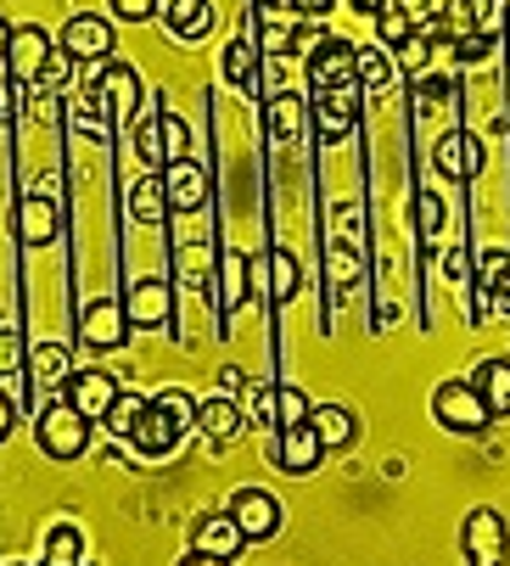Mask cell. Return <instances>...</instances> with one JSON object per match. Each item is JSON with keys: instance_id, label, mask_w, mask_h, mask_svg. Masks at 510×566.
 Masks as SVG:
<instances>
[{"instance_id": "6da1fadb", "label": "cell", "mask_w": 510, "mask_h": 566, "mask_svg": "<svg viewBox=\"0 0 510 566\" xmlns=\"http://www.w3.org/2000/svg\"><path fill=\"white\" fill-rule=\"evenodd\" d=\"M191 421H197V398L180 392V387H163L157 398H146V410H140L129 443H135L146 460H163V454H175V443L186 438Z\"/></svg>"}, {"instance_id": "7a4b0ae2", "label": "cell", "mask_w": 510, "mask_h": 566, "mask_svg": "<svg viewBox=\"0 0 510 566\" xmlns=\"http://www.w3.org/2000/svg\"><path fill=\"white\" fill-rule=\"evenodd\" d=\"M252 29H259V40H252V45H259L264 56H281V51H314V45L325 40L309 18H298V12L287 7V0H281V7H275V0H252Z\"/></svg>"}, {"instance_id": "3957f363", "label": "cell", "mask_w": 510, "mask_h": 566, "mask_svg": "<svg viewBox=\"0 0 510 566\" xmlns=\"http://www.w3.org/2000/svg\"><path fill=\"white\" fill-rule=\"evenodd\" d=\"M34 438L51 460H79L84 449H91V421H84L67 398H51L40 410V421H34Z\"/></svg>"}, {"instance_id": "277c9868", "label": "cell", "mask_w": 510, "mask_h": 566, "mask_svg": "<svg viewBox=\"0 0 510 566\" xmlns=\"http://www.w3.org/2000/svg\"><path fill=\"white\" fill-rule=\"evenodd\" d=\"M309 124L325 146H343L354 129H360V85H331V91H314V107H309Z\"/></svg>"}, {"instance_id": "5b68a950", "label": "cell", "mask_w": 510, "mask_h": 566, "mask_svg": "<svg viewBox=\"0 0 510 566\" xmlns=\"http://www.w3.org/2000/svg\"><path fill=\"white\" fill-rule=\"evenodd\" d=\"M433 416H438V427H449V432H460V438H471V432H488V403H482V392L471 387V381H444L438 392H433Z\"/></svg>"}, {"instance_id": "8992f818", "label": "cell", "mask_w": 510, "mask_h": 566, "mask_svg": "<svg viewBox=\"0 0 510 566\" xmlns=\"http://www.w3.org/2000/svg\"><path fill=\"white\" fill-rule=\"evenodd\" d=\"M129 332H135V326H129V314H124V303H113V297H96L91 308L79 314V343L91 348V354H113V348H124Z\"/></svg>"}, {"instance_id": "52a82bcc", "label": "cell", "mask_w": 510, "mask_h": 566, "mask_svg": "<svg viewBox=\"0 0 510 566\" xmlns=\"http://www.w3.org/2000/svg\"><path fill=\"white\" fill-rule=\"evenodd\" d=\"M202 297H208V303L230 319V314L252 297V259H247V253H236V248H225V253H219V264H214V281H208V292H202Z\"/></svg>"}, {"instance_id": "ba28073f", "label": "cell", "mask_w": 510, "mask_h": 566, "mask_svg": "<svg viewBox=\"0 0 510 566\" xmlns=\"http://www.w3.org/2000/svg\"><path fill=\"white\" fill-rule=\"evenodd\" d=\"M230 522L241 527L247 544H264V538L281 533V505H275V494H264V489H236V494H230Z\"/></svg>"}, {"instance_id": "9c48e42d", "label": "cell", "mask_w": 510, "mask_h": 566, "mask_svg": "<svg viewBox=\"0 0 510 566\" xmlns=\"http://www.w3.org/2000/svg\"><path fill=\"white\" fill-rule=\"evenodd\" d=\"M56 51V40L40 29V23H23L12 29V45H7V78L12 85H40V73H45V56Z\"/></svg>"}, {"instance_id": "30bf717a", "label": "cell", "mask_w": 510, "mask_h": 566, "mask_svg": "<svg viewBox=\"0 0 510 566\" xmlns=\"http://www.w3.org/2000/svg\"><path fill=\"white\" fill-rule=\"evenodd\" d=\"M354 45L348 40H320L314 51H309V62H303V78H309V91H331V85H360L354 78Z\"/></svg>"}, {"instance_id": "8fae6325", "label": "cell", "mask_w": 510, "mask_h": 566, "mask_svg": "<svg viewBox=\"0 0 510 566\" xmlns=\"http://www.w3.org/2000/svg\"><path fill=\"white\" fill-rule=\"evenodd\" d=\"M460 544H466V560H471V566H504V555H510L504 522H499V511H488V505L466 516Z\"/></svg>"}, {"instance_id": "7c38bea8", "label": "cell", "mask_w": 510, "mask_h": 566, "mask_svg": "<svg viewBox=\"0 0 510 566\" xmlns=\"http://www.w3.org/2000/svg\"><path fill=\"white\" fill-rule=\"evenodd\" d=\"M56 45H62L73 62H107V56H113V23L96 18V12H79V18L62 23Z\"/></svg>"}, {"instance_id": "4fadbf2b", "label": "cell", "mask_w": 510, "mask_h": 566, "mask_svg": "<svg viewBox=\"0 0 510 566\" xmlns=\"http://www.w3.org/2000/svg\"><path fill=\"white\" fill-rule=\"evenodd\" d=\"M163 197H168V213H202L214 186L202 175V164H191V157H175V164L163 169Z\"/></svg>"}, {"instance_id": "5bb4252c", "label": "cell", "mask_w": 510, "mask_h": 566, "mask_svg": "<svg viewBox=\"0 0 510 566\" xmlns=\"http://www.w3.org/2000/svg\"><path fill=\"white\" fill-rule=\"evenodd\" d=\"M124 314H129V326H140V332L168 326V314H175V286H168L163 275H140L129 286V297H124Z\"/></svg>"}, {"instance_id": "9a60e30c", "label": "cell", "mask_w": 510, "mask_h": 566, "mask_svg": "<svg viewBox=\"0 0 510 566\" xmlns=\"http://www.w3.org/2000/svg\"><path fill=\"white\" fill-rule=\"evenodd\" d=\"M118 392H124V387H118L107 370H73V376L62 381V398L73 403L84 421H102L113 403H118Z\"/></svg>"}, {"instance_id": "2e32d148", "label": "cell", "mask_w": 510, "mask_h": 566, "mask_svg": "<svg viewBox=\"0 0 510 566\" xmlns=\"http://www.w3.org/2000/svg\"><path fill=\"white\" fill-rule=\"evenodd\" d=\"M270 460H275L287 476H309V471L325 460V449H320L314 427L303 421V427H287V432H275V443H270Z\"/></svg>"}, {"instance_id": "e0dca14e", "label": "cell", "mask_w": 510, "mask_h": 566, "mask_svg": "<svg viewBox=\"0 0 510 566\" xmlns=\"http://www.w3.org/2000/svg\"><path fill=\"white\" fill-rule=\"evenodd\" d=\"M433 164H438L444 180H471V175L482 169V140H477L471 129H449V135H438V146H433Z\"/></svg>"}, {"instance_id": "ac0fdd59", "label": "cell", "mask_w": 510, "mask_h": 566, "mask_svg": "<svg viewBox=\"0 0 510 566\" xmlns=\"http://www.w3.org/2000/svg\"><path fill=\"white\" fill-rule=\"evenodd\" d=\"M477 319H488L493 308H504L510 314V253H482V264H477Z\"/></svg>"}, {"instance_id": "d6986e66", "label": "cell", "mask_w": 510, "mask_h": 566, "mask_svg": "<svg viewBox=\"0 0 510 566\" xmlns=\"http://www.w3.org/2000/svg\"><path fill=\"white\" fill-rule=\"evenodd\" d=\"M56 230H62V208H56V197L34 191V197L18 202V235L29 241V248H51Z\"/></svg>"}, {"instance_id": "ffe728a7", "label": "cell", "mask_w": 510, "mask_h": 566, "mask_svg": "<svg viewBox=\"0 0 510 566\" xmlns=\"http://www.w3.org/2000/svg\"><path fill=\"white\" fill-rule=\"evenodd\" d=\"M157 18L168 34L180 40H202L214 29V0H157Z\"/></svg>"}, {"instance_id": "44dd1931", "label": "cell", "mask_w": 510, "mask_h": 566, "mask_svg": "<svg viewBox=\"0 0 510 566\" xmlns=\"http://www.w3.org/2000/svg\"><path fill=\"white\" fill-rule=\"evenodd\" d=\"M73 376V354L62 348V343H40L34 354H29V410H34V392H51V387H62Z\"/></svg>"}, {"instance_id": "7402d4cb", "label": "cell", "mask_w": 510, "mask_h": 566, "mask_svg": "<svg viewBox=\"0 0 510 566\" xmlns=\"http://www.w3.org/2000/svg\"><path fill=\"white\" fill-rule=\"evenodd\" d=\"M241 421H247V416H241V403H236L230 392H214V398L197 403V427H202L208 443H230V438L241 432Z\"/></svg>"}, {"instance_id": "603a6c76", "label": "cell", "mask_w": 510, "mask_h": 566, "mask_svg": "<svg viewBox=\"0 0 510 566\" xmlns=\"http://www.w3.org/2000/svg\"><path fill=\"white\" fill-rule=\"evenodd\" d=\"M102 107H107V124H129V113H135V102H140V78H135V67H107V78H102Z\"/></svg>"}, {"instance_id": "cb8c5ba5", "label": "cell", "mask_w": 510, "mask_h": 566, "mask_svg": "<svg viewBox=\"0 0 510 566\" xmlns=\"http://www.w3.org/2000/svg\"><path fill=\"white\" fill-rule=\"evenodd\" d=\"M191 549H202V555H219V560H236L241 549H247V538H241V527L230 522V511L225 516H202L197 522V538H191Z\"/></svg>"}, {"instance_id": "d4e9b609", "label": "cell", "mask_w": 510, "mask_h": 566, "mask_svg": "<svg viewBox=\"0 0 510 566\" xmlns=\"http://www.w3.org/2000/svg\"><path fill=\"white\" fill-rule=\"evenodd\" d=\"M309 427H314V438H320V449L331 454V449H348L354 443V416H348V403H314L309 410Z\"/></svg>"}, {"instance_id": "484cf974", "label": "cell", "mask_w": 510, "mask_h": 566, "mask_svg": "<svg viewBox=\"0 0 510 566\" xmlns=\"http://www.w3.org/2000/svg\"><path fill=\"white\" fill-rule=\"evenodd\" d=\"M264 281H270V303L287 308V303L303 292V264H298V253L270 248V259H264Z\"/></svg>"}, {"instance_id": "4316f807", "label": "cell", "mask_w": 510, "mask_h": 566, "mask_svg": "<svg viewBox=\"0 0 510 566\" xmlns=\"http://www.w3.org/2000/svg\"><path fill=\"white\" fill-rule=\"evenodd\" d=\"M259 67H264V51L252 40H230L225 56H219V73L230 78L236 91H259Z\"/></svg>"}, {"instance_id": "83f0119b", "label": "cell", "mask_w": 510, "mask_h": 566, "mask_svg": "<svg viewBox=\"0 0 510 566\" xmlns=\"http://www.w3.org/2000/svg\"><path fill=\"white\" fill-rule=\"evenodd\" d=\"M264 124H270V135H275V140H298V135H303V124H309V107H303V96H292V91H275V96L264 102Z\"/></svg>"}, {"instance_id": "f1b7e54d", "label": "cell", "mask_w": 510, "mask_h": 566, "mask_svg": "<svg viewBox=\"0 0 510 566\" xmlns=\"http://www.w3.org/2000/svg\"><path fill=\"white\" fill-rule=\"evenodd\" d=\"M129 219H135V224H163V219H168V197H163V169H157V175L146 169V175H140V180L129 186Z\"/></svg>"}, {"instance_id": "f546056e", "label": "cell", "mask_w": 510, "mask_h": 566, "mask_svg": "<svg viewBox=\"0 0 510 566\" xmlns=\"http://www.w3.org/2000/svg\"><path fill=\"white\" fill-rule=\"evenodd\" d=\"M471 387L482 392L488 416H510V359H482L477 376H471Z\"/></svg>"}, {"instance_id": "4dcf8cb0", "label": "cell", "mask_w": 510, "mask_h": 566, "mask_svg": "<svg viewBox=\"0 0 510 566\" xmlns=\"http://www.w3.org/2000/svg\"><path fill=\"white\" fill-rule=\"evenodd\" d=\"M214 264H219V253L208 248V241H180V248H175V281H186V286H202L208 292Z\"/></svg>"}, {"instance_id": "1f68e13d", "label": "cell", "mask_w": 510, "mask_h": 566, "mask_svg": "<svg viewBox=\"0 0 510 566\" xmlns=\"http://www.w3.org/2000/svg\"><path fill=\"white\" fill-rule=\"evenodd\" d=\"M40 566H84V533H79L73 522H56V527L45 533Z\"/></svg>"}, {"instance_id": "d6a6232c", "label": "cell", "mask_w": 510, "mask_h": 566, "mask_svg": "<svg viewBox=\"0 0 510 566\" xmlns=\"http://www.w3.org/2000/svg\"><path fill=\"white\" fill-rule=\"evenodd\" d=\"M275 392H281L275 381H247L241 398H236V403H241V416H247V421H259L264 432H275Z\"/></svg>"}, {"instance_id": "836d02e7", "label": "cell", "mask_w": 510, "mask_h": 566, "mask_svg": "<svg viewBox=\"0 0 510 566\" xmlns=\"http://www.w3.org/2000/svg\"><path fill=\"white\" fill-rule=\"evenodd\" d=\"M135 157L157 175V169H168V140H163V118H146L140 129H135Z\"/></svg>"}, {"instance_id": "e575fe53", "label": "cell", "mask_w": 510, "mask_h": 566, "mask_svg": "<svg viewBox=\"0 0 510 566\" xmlns=\"http://www.w3.org/2000/svg\"><path fill=\"white\" fill-rule=\"evenodd\" d=\"M409 34H420V23H415L409 12H398V7H382V12H376V40H382V51H398Z\"/></svg>"}, {"instance_id": "d590c367", "label": "cell", "mask_w": 510, "mask_h": 566, "mask_svg": "<svg viewBox=\"0 0 510 566\" xmlns=\"http://www.w3.org/2000/svg\"><path fill=\"white\" fill-rule=\"evenodd\" d=\"M309 410H314V403H309V392H303V387H281V392H275V432L303 427V421H309Z\"/></svg>"}, {"instance_id": "8d00e7d4", "label": "cell", "mask_w": 510, "mask_h": 566, "mask_svg": "<svg viewBox=\"0 0 510 566\" xmlns=\"http://www.w3.org/2000/svg\"><path fill=\"white\" fill-rule=\"evenodd\" d=\"M140 410H146V398H140V392H118V403L102 416V427H107L113 438H129V432H135V421H140Z\"/></svg>"}, {"instance_id": "74e56055", "label": "cell", "mask_w": 510, "mask_h": 566, "mask_svg": "<svg viewBox=\"0 0 510 566\" xmlns=\"http://www.w3.org/2000/svg\"><path fill=\"white\" fill-rule=\"evenodd\" d=\"M354 78H360V91H387V78H393L387 51H360L354 56Z\"/></svg>"}, {"instance_id": "f35d334b", "label": "cell", "mask_w": 510, "mask_h": 566, "mask_svg": "<svg viewBox=\"0 0 510 566\" xmlns=\"http://www.w3.org/2000/svg\"><path fill=\"white\" fill-rule=\"evenodd\" d=\"M471 23H477V34L499 40L510 23V0H471Z\"/></svg>"}, {"instance_id": "ab89813d", "label": "cell", "mask_w": 510, "mask_h": 566, "mask_svg": "<svg viewBox=\"0 0 510 566\" xmlns=\"http://www.w3.org/2000/svg\"><path fill=\"white\" fill-rule=\"evenodd\" d=\"M415 219H420V241L433 248V241H438V230H444V197H438L433 186L415 197Z\"/></svg>"}, {"instance_id": "60d3db41", "label": "cell", "mask_w": 510, "mask_h": 566, "mask_svg": "<svg viewBox=\"0 0 510 566\" xmlns=\"http://www.w3.org/2000/svg\"><path fill=\"white\" fill-rule=\"evenodd\" d=\"M466 40V34H477V23H471V0H449L444 7V18H438V40Z\"/></svg>"}, {"instance_id": "b9f144b4", "label": "cell", "mask_w": 510, "mask_h": 566, "mask_svg": "<svg viewBox=\"0 0 510 566\" xmlns=\"http://www.w3.org/2000/svg\"><path fill=\"white\" fill-rule=\"evenodd\" d=\"M393 56H398V67H404V73H420V67L433 62V40H427V34H409Z\"/></svg>"}, {"instance_id": "7bdbcfd3", "label": "cell", "mask_w": 510, "mask_h": 566, "mask_svg": "<svg viewBox=\"0 0 510 566\" xmlns=\"http://www.w3.org/2000/svg\"><path fill=\"white\" fill-rule=\"evenodd\" d=\"M23 365H29L23 337H18V332H0V376H12V370H23Z\"/></svg>"}, {"instance_id": "ee69618b", "label": "cell", "mask_w": 510, "mask_h": 566, "mask_svg": "<svg viewBox=\"0 0 510 566\" xmlns=\"http://www.w3.org/2000/svg\"><path fill=\"white\" fill-rule=\"evenodd\" d=\"M67 78H73V56L56 45L51 56H45V73H40V85H67Z\"/></svg>"}, {"instance_id": "f6af8a7d", "label": "cell", "mask_w": 510, "mask_h": 566, "mask_svg": "<svg viewBox=\"0 0 510 566\" xmlns=\"http://www.w3.org/2000/svg\"><path fill=\"white\" fill-rule=\"evenodd\" d=\"M113 18L118 23H146V18H157V0H113Z\"/></svg>"}, {"instance_id": "bcb514c9", "label": "cell", "mask_w": 510, "mask_h": 566, "mask_svg": "<svg viewBox=\"0 0 510 566\" xmlns=\"http://www.w3.org/2000/svg\"><path fill=\"white\" fill-rule=\"evenodd\" d=\"M163 140H168V164H175V157H186V124H180L175 113H163Z\"/></svg>"}, {"instance_id": "7dc6e473", "label": "cell", "mask_w": 510, "mask_h": 566, "mask_svg": "<svg viewBox=\"0 0 510 566\" xmlns=\"http://www.w3.org/2000/svg\"><path fill=\"white\" fill-rule=\"evenodd\" d=\"M460 45V62H482L488 51H493V40L488 34H466V40H455Z\"/></svg>"}, {"instance_id": "c3c4849f", "label": "cell", "mask_w": 510, "mask_h": 566, "mask_svg": "<svg viewBox=\"0 0 510 566\" xmlns=\"http://www.w3.org/2000/svg\"><path fill=\"white\" fill-rule=\"evenodd\" d=\"M287 7H292L298 18H309V23H320V18H325V12L336 7V0H287Z\"/></svg>"}, {"instance_id": "681fc988", "label": "cell", "mask_w": 510, "mask_h": 566, "mask_svg": "<svg viewBox=\"0 0 510 566\" xmlns=\"http://www.w3.org/2000/svg\"><path fill=\"white\" fill-rule=\"evenodd\" d=\"M393 7H398V12H409L415 23H427V18L438 12V0H393Z\"/></svg>"}, {"instance_id": "f907efd6", "label": "cell", "mask_w": 510, "mask_h": 566, "mask_svg": "<svg viewBox=\"0 0 510 566\" xmlns=\"http://www.w3.org/2000/svg\"><path fill=\"white\" fill-rule=\"evenodd\" d=\"M12 421H18V403H12L7 392H0V443L12 438Z\"/></svg>"}, {"instance_id": "816d5d0a", "label": "cell", "mask_w": 510, "mask_h": 566, "mask_svg": "<svg viewBox=\"0 0 510 566\" xmlns=\"http://www.w3.org/2000/svg\"><path fill=\"white\" fill-rule=\"evenodd\" d=\"M18 91H23V85H12V78H0V124L12 118V102H18Z\"/></svg>"}, {"instance_id": "f5cc1de1", "label": "cell", "mask_w": 510, "mask_h": 566, "mask_svg": "<svg viewBox=\"0 0 510 566\" xmlns=\"http://www.w3.org/2000/svg\"><path fill=\"white\" fill-rule=\"evenodd\" d=\"M348 7H354V12H360V18H376V12H382V7H393V0H348Z\"/></svg>"}, {"instance_id": "db71d44e", "label": "cell", "mask_w": 510, "mask_h": 566, "mask_svg": "<svg viewBox=\"0 0 510 566\" xmlns=\"http://www.w3.org/2000/svg\"><path fill=\"white\" fill-rule=\"evenodd\" d=\"M180 566H230V560H219V555H202V549H191Z\"/></svg>"}, {"instance_id": "11a10c76", "label": "cell", "mask_w": 510, "mask_h": 566, "mask_svg": "<svg viewBox=\"0 0 510 566\" xmlns=\"http://www.w3.org/2000/svg\"><path fill=\"white\" fill-rule=\"evenodd\" d=\"M7 45H12V29H7V23H0V62H7Z\"/></svg>"}]
</instances>
